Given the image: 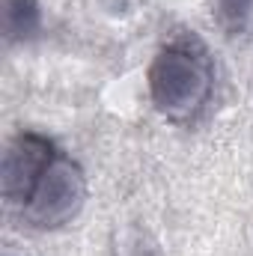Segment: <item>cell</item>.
<instances>
[{
    "mask_svg": "<svg viewBox=\"0 0 253 256\" xmlns=\"http://www.w3.org/2000/svg\"><path fill=\"white\" fill-rule=\"evenodd\" d=\"M214 92L208 57L190 42H167L146 68V96L167 122H190L202 114Z\"/></svg>",
    "mask_w": 253,
    "mask_h": 256,
    "instance_id": "obj_1",
    "label": "cell"
},
{
    "mask_svg": "<svg viewBox=\"0 0 253 256\" xmlns=\"http://www.w3.org/2000/svg\"><path fill=\"white\" fill-rule=\"evenodd\" d=\"M86 200H90V179L84 167L60 152L54 164L45 170V176L39 179L30 200L21 206V218L27 226L42 232L63 230L72 220H78Z\"/></svg>",
    "mask_w": 253,
    "mask_h": 256,
    "instance_id": "obj_2",
    "label": "cell"
},
{
    "mask_svg": "<svg viewBox=\"0 0 253 256\" xmlns=\"http://www.w3.org/2000/svg\"><path fill=\"white\" fill-rule=\"evenodd\" d=\"M57 146L51 137L39 131H18L9 137L3 158H0V194L6 206L21 208L30 194L36 191L39 179L57 158Z\"/></svg>",
    "mask_w": 253,
    "mask_h": 256,
    "instance_id": "obj_3",
    "label": "cell"
},
{
    "mask_svg": "<svg viewBox=\"0 0 253 256\" xmlns=\"http://www.w3.org/2000/svg\"><path fill=\"white\" fill-rule=\"evenodd\" d=\"M45 15L39 0H0V33L6 45L30 42L42 33Z\"/></svg>",
    "mask_w": 253,
    "mask_h": 256,
    "instance_id": "obj_4",
    "label": "cell"
},
{
    "mask_svg": "<svg viewBox=\"0 0 253 256\" xmlns=\"http://www.w3.org/2000/svg\"><path fill=\"white\" fill-rule=\"evenodd\" d=\"M206 6L220 33L232 39L253 33V0H206Z\"/></svg>",
    "mask_w": 253,
    "mask_h": 256,
    "instance_id": "obj_5",
    "label": "cell"
},
{
    "mask_svg": "<svg viewBox=\"0 0 253 256\" xmlns=\"http://www.w3.org/2000/svg\"><path fill=\"white\" fill-rule=\"evenodd\" d=\"M0 256H27V254H24V250H18L15 244H6V248H3V254H0Z\"/></svg>",
    "mask_w": 253,
    "mask_h": 256,
    "instance_id": "obj_6",
    "label": "cell"
}]
</instances>
